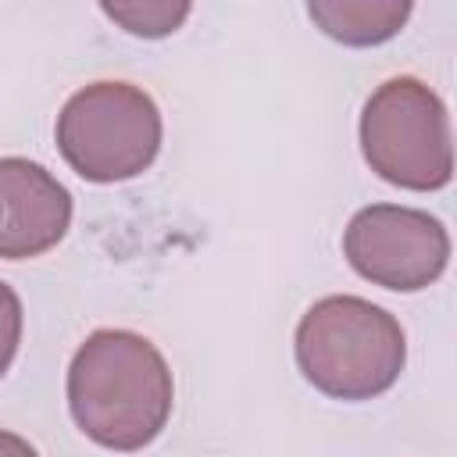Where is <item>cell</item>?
Listing matches in <instances>:
<instances>
[{
    "label": "cell",
    "mask_w": 457,
    "mask_h": 457,
    "mask_svg": "<svg viewBox=\"0 0 457 457\" xmlns=\"http://www.w3.org/2000/svg\"><path fill=\"white\" fill-rule=\"evenodd\" d=\"M361 154L400 189H443L453 179V139L439 93L414 75L386 79L361 111Z\"/></svg>",
    "instance_id": "cell-3"
},
{
    "label": "cell",
    "mask_w": 457,
    "mask_h": 457,
    "mask_svg": "<svg viewBox=\"0 0 457 457\" xmlns=\"http://www.w3.org/2000/svg\"><path fill=\"white\" fill-rule=\"evenodd\" d=\"M0 457H39V453H36V446L29 439L0 428Z\"/></svg>",
    "instance_id": "cell-10"
},
{
    "label": "cell",
    "mask_w": 457,
    "mask_h": 457,
    "mask_svg": "<svg viewBox=\"0 0 457 457\" xmlns=\"http://www.w3.org/2000/svg\"><path fill=\"white\" fill-rule=\"evenodd\" d=\"M100 11L132 36L161 39V36H171L189 18L193 4H186V0H125V4H100Z\"/></svg>",
    "instance_id": "cell-8"
},
{
    "label": "cell",
    "mask_w": 457,
    "mask_h": 457,
    "mask_svg": "<svg viewBox=\"0 0 457 457\" xmlns=\"http://www.w3.org/2000/svg\"><path fill=\"white\" fill-rule=\"evenodd\" d=\"M71 193L29 157H0V257H39L64 239Z\"/></svg>",
    "instance_id": "cell-6"
},
{
    "label": "cell",
    "mask_w": 457,
    "mask_h": 457,
    "mask_svg": "<svg viewBox=\"0 0 457 457\" xmlns=\"http://www.w3.org/2000/svg\"><path fill=\"white\" fill-rule=\"evenodd\" d=\"M161 111L132 82H93L68 96L57 114V150L86 182L143 175L161 150Z\"/></svg>",
    "instance_id": "cell-4"
},
{
    "label": "cell",
    "mask_w": 457,
    "mask_h": 457,
    "mask_svg": "<svg viewBox=\"0 0 457 457\" xmlns=\"http://www.w3.org/2000/svg\"><path fill=\"white\" fill-rule=\"evenodd\" d=\"M407 361L400 321L364 296H325L296 325V364L332 400H371L393 389Z\"/></svg>",
    "instance_id": "cell-2"
},
{
    "label": "cell",
    "mask_w": 457,
    "mask_h": 457,
    "mask_svg": "<svg viewBox=\"0 0 457 457\" xmlns=\"http://www.w3.org/2000/svg\"><path fill=\"white\" fill-rule=\"evenodd\" d=\"M171 371L161 350L129 328H96L68 364L75 425L104 450L150 446L171 418Z\"/></svg>",
    "instance_id": "cell-1"
},
{
    "label": "cell",
    "mask_w": 457,
    "mask_h": 457,
    "mask_svg": "<svg viewBox=\"0 0 457 457\" xmlns=\"http://www.w3.org/2000/svg\"><path fill=\"white\" fill-rule=\"evenodd\" d=\"M411 0H311L307 14L311 21L346 43V46H375L393 39L407 18H411Z\"/></svg>",
    "instance_id": "cell-7"
},
{
    "label": "cell",
    "mask_w": 457,
    "mask_h": 457,
    "mask_svg": "<svg viewBox=\"0 0 457 457\" xmlns=\"http://www.w3.org/2000/svg\"><path fill=\"white\" fill-rule=\"evenodd\" d=\"M343 253L350 268L396 293H418L432 286L450 261V236L439 218L403 204H371L361 207L346 232Z\"/></svg>",
    "instance_id": "cell-5"
},
{
    "label": "cell",
    "mask_w": 457,
    "mask_h": 457,
    "mask_svg": "<svg viewBox=\"0 0 457 457\" xmlns=\"http://www.w3.org/2000/svg\"><path fill=\"white\" fill-rule=\"evenodd\" d=\"M18 343H21V300L7 282H0V378L11 368Z\"/></svg>",
    "instance_id": "cell-9"
}]
</instances>
